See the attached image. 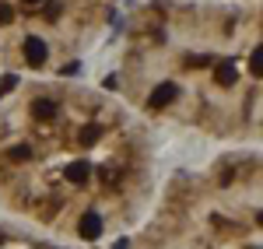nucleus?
Returning a JSON list of instances; mask_svg holds the SVG:
<instances>
[{"mask_svg":"<svg viewBox=\"0 0 263 249\" xmlns=\"http://www.w3.org/2000/svg\"><path fill=\"white\" fill-rule=\"evenodd\" d=\"M176 91H179V88H176L172 81L158 84V88L151 91V99H147V109H165V105H168L172 99H176Z\"/></svg>","mask_w":263,"mask_h":249,"instance_id":"obj_1","label":"nucleus"},{"mask_svg":"<svg viewBox=\"0 0 263 249\" xmlns=\"http://www.w3.org/2000/svg\"><path fill=\"white\" fill-rule=\"evenodd\" d=\"M25 56H28V63H32V67H42V63H46V56H49V49H46V42H42V39L28 35V39H25Z\"/></svg>","mask_w":263,"mask_h":249,"instance_id":"obj_2","label":"nucleus"},{"mask_svg":"<svg viewBox=\"0 0 263 249\" xmlns=\"http://www.w3.org/2000/svg\"><path fill=\"white\" fill-rule=\"evenodd\" d=\"M78 232H81V239H88V242H95L102 235V218L95 214V210H88V214H81V225H78Z\"/></svg>","mask_w":263,"mask_h":249,"instance_id":"obj_3","label":"nucleus"},{"mask_svg":"<svg viewBox=\"0 0 263 249\" xmlns=\"http://www.w3.org/2000/svg\"><path fill=\"white\" fill-rule=\"evenodd\" d=\"M88 172H91L88 162H70L63 176H67V183H84V179H88Z\"/></svg>","mask_w":263,"mask_h":249,"instance_id":"obj_4","label":"nucleus"},{"mask_svg":"<svg viewBox=\"0 0 263 249\" xmlns=\"http://www.w3.org/2000/svg\"><path fill=\"white\" fill-rule=\"evenodd\" d=\"M214 78H218V84H235V63L232 60H224V63H218V70H214Z\"/></svg>","mask_w":263,"mask_h":249,"instance_id":"obj_5","label":"nucleus"},{"mask_svg":"<svg viewBox=\"0 0 263 249\" xmlns=\"http://www.w3.org/2000/svg\"><path fill=\"white\" fill-rule=\"evenodd\" d=\"M32 112H35L39 120H49V116L57 112V105L49 102V99H35V102H32Z\"/></svg>","mask_w":263,"mask_h":249,"instance_id":"obj_6","label":"nucleus"},{"mask_svg":"<svg viewBox=\"0 0 263 249\" xmlns=\"http://www.w3.org/2000/svg\"><path fill=\"white\" fill-rule=\"evenodd\" d=\"M99 137H102V126L99 123H88L81 130V137H78V141H81V144H99Z\"/></svg>","mask_w":263,"mask_h":249,"instance_id":"obj_7","label":"nucleus"},{"mask_svg":"<svg viewBox=\"0 0 263 249\" xmlns=\"http://www.w3.org/2000/svg\"><path fill=\"white\" fill-rule=\"evenodd\" d=\"M14 21V7L11 4H0V25H11Z\"/></svg>","mask_w":263,"mask_h":249,"instance_id":"obj_8","label":"nucleus"},{"mask_svg":"<svg viewBox=\"0 0 263 249\" xmlns=\"http://www.w3.org/2000/svg\"><path fill=\"white\" fill-rule=\"evenodd\" d=\"M14 84H18V78H14V74H7V78L0 81V95H7V91H11Z\"/></svg>","mask_w":263,"mask_h":249,"instance_id":"obj_9","label":"nucleus"},{"mask_svg":"<svg viewBox=\"0 0 263 249\" xmlns=\"http://www.w3.org/2000/svg\"><path fill=\"white\" fill-rule=\"evenodd\" d=\"M260 49H253V60H249V67H253V74H256V78H260V70H263V63H260Z\"/></svg>","mask_w":263,"mask_h":249,"instance_id":"obj_10","label":"nucleus"},{"mask_svg":"<svg viewBox=\"0 0 263 249\" xmlns=\"http://www.w3.org/2000/svg\"><path fill=\"white\" fill-rule=\"evenodd\" d=\"M11 158H14V162H21V158H28V147H14V151H11Z\"/></svg>","mask_w":263,"mask_h":249,"instance_id":"obj_11","label":"nucleus"},{"mask_svg":"<svg viewBox=\"0 0 263 249\" xmlns=\"http://www.w3.org/2000/svg\"><path fill=\"white\" fill-rule=\"evenodd\" d=\"M25 4H39V0H25Z\"/></svg>","mask_w":263,"mask_h":249,"instance_id":"obj_12","label":"nucleus"}]
</instances>
